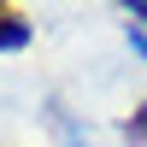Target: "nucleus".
I'll use <instances>...</instances> for the list:
<instances>
[{
    "label": "nucleus",
    "mask_w": 147,
    "mask_h": 147,
    "mask_svg": "<svg viewBox=\"0 0 147 147\" xmlns=\"http://www.w3.org/2000/svg\"><path fill=\"white\" fill-rule=\"evenodd\" d=\"M136 18H147V6H136Z\"/></svg>",
    "instance_id": "obj_2"
},
{
    "label": "nucleus",
    "mask_w": 147,
    "mask_h": 147,
    "mask_svg": "<svg viewBox=\"0 0 147 147\" xmlns=\"http://www.w3.org/2000/svg\"><path fill=\"white\" fill-rule=\"evenodd\" d=\"M141 47H147V41H141Z\"/></svg>",
    "instance_id": "obj_3"
},
{
    "label": "nucleus",
    "mask_w": 147,
    "mask_h": 147,
    "mask_svg": "<svg viewBox=\"0 0 147 147\" xmlns=\"http://www.w3.org/2000/svg\"><path fill=\"white\" fill-rule=\"evenodd\" d=\"M24 41H30V24H24L12 6H0V47H24Z\"/></svg>",
    "instance_id": "obj_1"
}]
</instances>
